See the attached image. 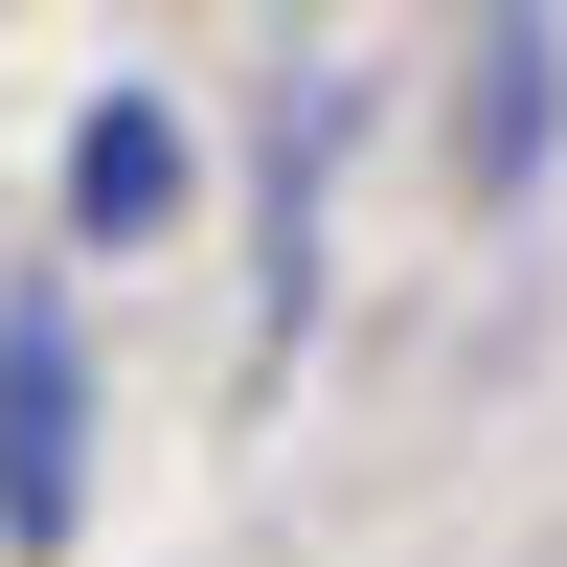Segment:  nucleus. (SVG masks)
Returning a JSON list of instances; mask_svg holds the SVG:
<instances>
[{
  "mask_svg": "<svg viewBox=\"0 0 567 567\" xmlns=\"http://www.w3.org/2000/svg\"><path fill=\"white\" fill-rule=\"evenodd\" d=\"M432 136H454V205H545V159H567V23L545 0H477V23H454Z\"/></svg>",
  "mask_w": 567,
  "mask_h": 567,
  "instance_id": "4",
  "label": "nucleus"
},
{
  "mask_svg": "<svg viewBox=\"0 0 567 567\" xmlns=\"http://www.w3.org/2000/svg\"><path fill=\"white\" fill-rule=\"evenodd\" d=\"M341 159H363V69H341V45H272V69H250V386L318 363V296H341Z\"/></svg>",
  "mask_w": 567,
  "mask_h": 567,
  "instance_id": "1",
  "label": "nucleus"
},
{
  "mask_svg": "<svg viewBox=\"0 0 567 567\" xmlns=\"http://www.w3.org/2000/svg\"><path fill=\"white\" fill-rule=\"evenodd\" d=\"M91 432H114V363H91L69 272H0V567L91 545Z\"/></svg>",
  "mask_w": 567,
  "mask_h": 567,
  "instance_id": "2",
  "label": "nucleus"
},
{
  "mask_svg": "<svg viewBox=\"0 0 567 567\" xmlns=\"http://www.w3.org/2000/svg\"><path fill=\"white\" fill-rule=\"evenodd\" d=\"M45 227H69V272H114V250H182V227H205V114H182L159 69L69 91V159H45Z\"/></svg>",
  "mask_w": 567,
  "mask_h": 567,
  "instance_id": "3",
  "label": "nucleus"
}]
</instances>
